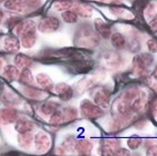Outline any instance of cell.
I'll list each match as a JSON object with an SVG mask.
<instances>
[{"instance_id": "cell-5", "label": "cell", "mask_w": 157, "mask_h": 156, "mask_svg": "<svg viewBox=\"0 0 157 156\" xmlns=\"http://www.w3.org/2000/svg\"><path fill=\"white\" fill-rule=\"evenodd\" d=\"M59 28H60V21H59V19L57 17H54V16H49V17L42 18L37 25V29L42 33H55Z\"/></svg>"}, {"instance_id": "cell-34", "label": "cell", "mask_w": 157, "mask_h": 156, "mask_svg": "<svg viewBox=\"0 0 157 156\" xmlns=\"http://www.w3.org/2000/svg\"><path fill=\"white\" fill-rule=\"evenodd\" d=\"M142 144H143V139L140 137H136V136L128 138V141H127V145H128V147L133 150H137V148H138Z\"/></svg>"}, {"instance_id": "cell-40", "label": "cell", "mask_w": 157, "mask_h": 156, "mask_svg": "<svg viewBox=\"0 0 157 156\" xmlns=\"http://www.w3.org/2000/svg\"><path fill=\"white\" fill-rule=\"evenodd\" d=\"M110 12H112L113 15L117 16V17H121V16L125 15V12L126 10L124 8H121V7H110Z\"/></svg>"}, {"instance_id": "cell-32", "label": "cell", "mask_w": 157, "mask_h": 156, "mask_svg": "<svg viewBox=\"0 0 157 156\" xmlns=\"http://www.w3.org/2000/svg\"><path fill=\"white\" fill-rule=\"evenodd\" d=\"M61 18L67 24H75L78 20V15L74 10H67L61 14Z\"/></svg>"}, {"instance_id": "cell-41", "label": "cell", "mask_w": 157, "mask_h": 156, "mask_svg": "<svg viewBox=\"0 0 157 156\" xmlns=\"http://www.w3.org/2000/svg\"><path fill=\"white\" fill-rule=\"evenodd\" d=\"M149 28H151L153 33H157V14L154 18L149 20Z\"/></svg>"}, {"instance_id": "cell-14", "label": "cell", "mask_w": 157, "mask_h": 156, "mask_svg": "<svg viewBox=\"0 0 157 156\" xmlns=\"http://www.w3.org/2000/svg\"><path fill=\"white\" fill-rule=\"evenodd\" d=\"M74 50L73 49L66 48V49H56V50H48L45 51V54L42 55L44 59H63L66 57H73L74 56Z\"/></svg>"}, {"instance_id": "cell-44", "label": "cell", "mask_w": 157, "mask_h": 156, "mask_svg": "<svg viewBox=\"0 0 157 156\" xmlns=\"http://www.w3.org/2000/svg\"><path fill=\"white\" fill-rule=\"evenodd\" d=\"M151 76L154 78L155 80L157 81V66H155V68L153 69V72H151Z\"/></svg>"}, {"instance_id": "cell-38", "label": "cell", "mask_w": 157, "mask_h": 156, "mask_svg": "<svg viewBox=\"0 0 157 156\" xmlns=\"http://www.w3.org/2000/svg\"><path fill=\"white\" fill-rule=\"evenodd\" d=\"M127 46H128L129 51H132V53H137L140 49V45H139L138 40H136V39H133L132 41H129Z\"/></svg>"}, {"instance_id": "cell-1", "label": "cell", "mask_w": 157, "mask_h": 156, "mask_svg": "<svg viewBox=\"0 0 157 156\" xmlns=\"http://www.w3.org/2000/svg\"><path fill=\"white\" fill-rule=\"evenodd\" d=\"M75 44L84 48H95L99 45V35L89 25H82L76 33Z\"/></svg>"}, {"instance_id": "cell-27", "label": "cell", "mask_w": 157, "mask_h": 156, "mask_svg": "<svg viewBox=\"0 0 157 156\" xmlns=\"http://www.w3.org/2000/svg\"><path fill=\"white\" fill-rule=\"evenodd\" d=\"M1 100H2L3 105L8 106V107H12V106L19 105L20 104V98H19L16 94L11 93V92H7V93L2 94V97H1Z\"/></svg>"}, {"instance_id": "cell-15", "label": "cell", "mask_w": 157, "mask_h": 156, "mask_svg": "<svg viewBox=\"0 0 157 156\" xmlns=\"http://www.w3.org/2000/svg\"><path fill=\"white\" fill-rule=\"evenodd\" d=\"M55 92L58 95V97L63 102H69L73 98L74 89L71 86H69L66 83H59L55 86Z\"/></svg>"}, {"instance_id": "cell-25", "label": "cell", "mask_w": 157, "mask_h": 156, "mask_svg": "<svg viewBox=\"0 0 157 156\" xmlns=\"http://www.w3.org/2000/svg\"><path fill=\"white\" fill-rule=\"evenodd\" d=\"M13 61H15V66H17L18 68H22V69L29 68L33 63V60L31 59L29 56L24 55V54H17L16 55Z\"/></svg>"}, {"instance_id": "cell-43", "label": "cell", "mask_w": 157, "mask_h": 156, "mask_svg": "<svg viewBox=\"0 0 157 156\" xmlns=\"http://www.w3.org/2000/svg\"><path fill=\"white\" fill-rule=\"evenodd\" d=\"M151 115H153V117H154L155 119H157V99L151 103Z\"/></svg>"}, {"instance_id": "cell-39", "label": "cell", "mask_w": 157, "mask_h": 156, "mask_svg": "<svg viewBox=\"0 0 157 156\" xmlns=\"http://www.w3.org/2000/svg\"><path fill=\"white\" fill-rule=\"evenodd\" d=\"M146 156H157V144L153 143L147 147L146 150Z\"/></svg>"}, {"instance_id": "cell-37", "label": "cell", "mask_w": 157, "mask_h": 156, "mask_svg": "<svg viewBox=\"0 0 157 156\" xmlns=\"http://www.w3.org/2000/svg\"><path fill=\"white\" fill-rule=\"evenodd\" d=\"M146 45H147L148 50L151 51V54H156L157 53V39H154V38L148 39L147 42H146Z\"/></svg>"}, {"instance_id": "cell-24", "label": "cell", "mask_w": 157, "mask_h": 156, "mask_svg": "<svg viewBox=\"0 0 157 156\" xmlns=\"http://www.w3.org/2000/svg\"><path fill=\"white\" fill-rule=\"evenodd\" d=\"M36 81L38 83V85H39L40 87L44 88L45 90L55 89V85H54V83H52V78L49 77L47 74H45V72H39V74H37Z\"/></svg>"}, {"instance_id": "cell-23", "label": "cell", "mask_w": 157, "mask_h": 156, "mask_svg": "<svg viewBox=\"0 0 157 156\" xmlns=\"http://www.w3.org/2000/svg\"><path fill=\"white\" fill-rule=\"evenodd\" d=\"M1 118L5 123H16L18 120V111L13 107H6L2 108L1 111Z\"/></svg>"}, {"instance_id": "cell-4", "label": "cell", "mask_w": 157, "mask_h": 156, "mask_svg": "<svg viewBox=\"0 0 157 156\" xmlns=\"http://www.w3.org/2000/svg\"><path fill=\"white\" fill-rule=\"evenodd\" d=\"M80 114L85 118L88 119H96L98 117L103 116L104 111L103 108L98 107L96 104L91 103L88 99H84L80 103Z\"/></svg>"}, {"instance_id": "cell-19", "label": "cell", "mask_w": 157, "mask_h": 156, "mask_svg": "<svg viewBox=\"0 0 157 156\" xmlns=\"http://www.w3.org/2000/svg\"><path fill=\"white\" fill-rule=\"evenodd\" d=\"M15 129L19 134L31 133V131L33 129V123L26 117H19L18 120L15 123Z\"/></svg>"}, {"instance_id": "cell-45", "label": "cell", "mask_w": 157, "mask_h": 156, "mask_svg": "<svg viewBox=\"0 0 157 156\" xmlns=\"http://www.w3.org/2000/svg\"><path fill=\"white\" fill-rule=\"evenodd\" d=\"M3 156H19L17 153H15V152H10V153H7V154H5Z\"/></svg>"}, {"instance_id": "cell-29", "label": "cell", "mask_w": 157, "mask_h": 156, "mask_svg": "<svg viewBox=\"0 0 157 156\" xmlns=\"http://www.w3.org/2000/svg\"><path fill=\"white\" fill-rule=\"evenodd\" d=\"M110 41H112V45L114 46V48L116 49H124L127 46L126 44V39H125L124 35L121 33H113L112 37H110Z\"/></svg>"}, {"instance_id": "cell-33", "label": "cell", "mask_w": 157, "mask_h": 156, "mask_svg": "<svg viewBox=\"0 0 157 156\" xmlns=\"http://www.w3.org/2000/svg\"><path fill=\"white\" fill-rule=\"evenodd\" d=\"M74 3L75 2H71V1H58V2H55L52 5V8L55 10H57V11L65 12L68 9H70V8H73Z\"/></svg>"}, {"instance_id": "cell-26", "label": "cell", "mask_w": 157, "mask_h": 156, "mask_svg": "<svg viewBox=\"0 0 157 156\" xmlns=\"http://www.w3.org/2000/svg\"><path fill=\"white\" fill-rule=\"evenodd\" d=\"M60 108V105L56 102H46L40 106V113L45 116H52L55 111Z\"/></svg>"}, {"instance_id": "cell-31", "label": "cell", "mask_w": 157, "mask_h": 156, "mask_svg": "<svg viewBox=\"0 0 157 156\" xmlns=\"http://www.w3.org/2000/svg\"><path fill=\"white\" fill-rule=\"evenodd\" d=\"M19 83L22 84L24 86H33L35 85V78H33V72H30V69L27 68L21 70Z\"/></svg>"}, {"instance_id": "cell-12", "label": "cell", "mask_w": 157, "mask_h": 156, "mask_svg": "<svg viewBox=\"0 0 157 156\" xmlns=\"http://www.w3.org/2000/svg\"><path fill=\"white\" fill-rule=\"evenodd\" d=\"M5 9L15 12H27L30 10L28 1H21V0H8L2 3Z\"/></svg>"}, {"instance_id": "cell-35", "label": "cell", "mask_w": 157, "mask_h": 156, "mask_svg": "<svg viewBox=\"0 0 157 156\" xmlns=\"http://www.w3.org/2000/svg\"><path fill=\"white\" fill-rule=\"evenodd\" d=\"M20 22L21 21L18 17H10V18H8L5 21V26H6L7 28H9V29H12V28L16 29V27H17Z\"/></svg>"}, {"instance_id": "cell-28", "label": "cell", "mask_w": 157, "mask_h": 156, "mask_svg": "<svg viewBox=\"0 0 157 156\" xmlns=\"http://www.w3.org/2000/svg\"><path fill=\"white\" fill-rule=\"evenodd\" d=\"M36 41H37L36 31H33V33H27V35H25V36H22L20 38L21 46L26 49L33 48V46L36 45Z\"/></svg>"}, {"instance_id": "cell-10", "label": "cell", "mask_w": 157, "mask_h": 156, "mask_svg": "<svg viewBox=\"0 0 157 156\" xmlns=\"http://www.w3.org/2000/svg\"><path fill=\"white\" fill-rule=\"evenodd\" d=\"M50 145H52V141H50V137H49L48 134H46L44 132H39L35 135V146H36V150L39 153L48 152L49 148H50Z\"/></svg>"}, {"instance_id": "cell-36", "label": "cell", "mask_w": 157, "mask_h": 156, "mask_svg": "<svg viewBox=\"0 0 157 156\" xmlns=\"http://www.w3.org/2000/svg\"><path fill=\"white\" fill-rule=\"evenodd\" d=\"M156 7H155L154 3H148L147 7H146V9H145V16L147 17V19H153L156 16V9H155Z\"/></svg>"}, {"instance_id": "cell-42", "label": "cell", "mask_w": 157, "mask_h": 156, "mask_svg": "<svg viewBox=\"0 0 157 156\" xmlns=\"http://www.w3.org/2000/svg\"><path fill=\"white\" fill-rule=\"evenodd\" d=\"M114 156H132L130 155V152L126 148H121V150H118Z\"/></svg>"}, {"instance_id": "cell-13", "label": "cell", "mask_w": 157, "mask_h": 156, "mask_svg": "<svg viewBox=\"0 0 157 156\" xmlns=\"http://www.w3.org/2000/svg\"><path fill=\"white\" fill-rule=\"evenodd\" d=\"M2 45H3V50L6 53H9V54H17L20 49L21 42L19 41V39L16 36H6L2 40Z\"/></svg>"}, {"instance_id": "cell-3", "label": "cell", "mask_w": 157, "mask_h": 156, "mask_svg": "<svg viewBox=\"0 0 157 156\" xmlns=\"http://www.w3.org/2000/svg\"><path fill=\"white\" fill-rule=\"evenodd\" d=\"M154 61V57L151 54L144 53V54H137L133 58V72L137 77L144 76L148 68L151 66Z\"/></svg>"}, {"instance_id": "cell-30", "label": "cell", "mask_w": 157, "mask_h": 156, "mask_svg": "<svg viewBox=\"0 0 157 156\" xmlns=\"http://www.w3.org/2000/svg\"><path fill=\"white\" fill-rule=\"evenodd\" d=\"M33 142H35V136L31 133H27V134H19L18 135V145L24 148L27 150L31 146Z\"/></svg>"}, {"instance_id": "cell-22", "label": "cell", "mask_w": 157, "mask_h": 156, "mask_svg": "<svg viewBox=\"0 0 157 156\" xmlns=\"http://www.w3.org/2000/svg\"><path fill=\"white\" fill-rule=\"evenodd\" d=\"M73 10L78 16H80L82 18H90L93 16V8H91L90 5H87V3L75 2Z\"/></svg>"}, {"instance_id": "cell-8", "label": "cell", "mask_w": 157, "mask_h": 156, "mask_svg": "<svg viewBox=\"0 0 157 156\" xmlns=\"http://www.w3.org/2000/svg\"><path fill=\"white\" fill-rule=\"evenodd\" d=\"M93 61L89 59H86L82 56L78 54H75L73 56V63H71V69L74 72H87L93 67Z\"/></svg>"}, {"instance_id": "cell-11", "label": "cell", "mask_w": 157, "mask_h": 156, "mask_svg": "<svg viewBox=\"0 0 157 156\" xmlns=\"http://www.w3.org/2000/svg\"><path fill=\"white\" fill-rule=\"evenodd\" d=\"M134 120V115H124V116H116L113 120V123L110 124V128L109 131L112 132H118L124 129L125 127L129 126L130 124L133 123Z\"/></svg>"}, {"instance_id": "cell-17", "label": "cell", "mask_w": 157, "mask_h": 156, "mask_svg": "<svg viewBox=\"0 0 157 156\" xmlns=\"http://www.w3.org/2000/svg\"><path fill=\"white\" fill-rule=\"evenodd\" d=\"M94 27L95 30H96V33L99 35V37H103L105 39L112 37V27H110V25L106 24L103 19L100 18L95 19Z\"/></svg>"}, {"instance_id": "cell-16", "label": "cell", "mask_w": 157, "mask_h": 156, "mask_svg": "<svg viewBox=\"0 0 157 156\" xmlns=\"http://www.w3.org/2000/svg\"><path fill=\"white\" fill-rule=\"evenodd\" d=\"M36 29H37L36 22L33 20H31V19H27V20H22L20 24L16 27L15 33L17 36H19L21 38V37L25 36V35H27V33L36 31Z\"/></svg>"}, {"instance_id": "cell-2", "label": "cell", "mask_w": 157, "mask_h": 156, "mask_svg": "<svg viewBox=\"0 0 157 156\" xmlns=\"http://www.w3.org/2000/svg\"><path fill=\"white\" fill-rule=\"evenodd\" d=\"M77 116H78V111L75 107H71V106L60 107L50 116L49 123L54 126H60L75 120Z\"/></svg>"}, {"instance_id": "cell-21", "label": "cell", "mask_w": 157, "mask_h": 156, "mask_svg": "<svg viewBox=\"0 0 157 156\" xmlns=\"http://www.w3.org/2000/svg\"><path fill=\"white\" fill-rule=\"evenodd\" d=\"M75 150L80 156H89L93 150V143L87 139H79L76 142Z\"/></svg>"}, {"instance_id": "cell-6", "label": "cell", "mask_w": 157, "mask_h": 156, "mask_svg": "<svg viewBox=\"0 0 157 156\" xmlns=\"http://www.w3.org/2000/svg\"><path fill=\"white\" fill-rule=\"evenodd\" d=\"M100 61L109 68H118L123 64V57L116 51L107 50L100 55Z\"/></svg>"}, {"instance_id": "cell-18", "label": "cell", "mask_w": 157, "mask_h": 156, "mask_svg": "<svg viewBox=\"0 0 157 156\" xmlns=\"http://www.w3.org/2000/svg\"><path fill=\"white\" fill-rule=\"evenodd\" d=\"M21 92H22V94L26 97L31 99H36V100L44 99L47 96L46 92H42L41 89L33 87V86H24V87L21 88Z\"/></svg>"}, {"instance_id": "cell-7", "label": "cell", "mask_w": 157, "mask_h": 156, "mask_svg": "<svg viewBox=\"0 0 157 156\" xmlns=\"http://www.w3.org/2000/svg\"><path fill=\"white\" fill-rule=\"evenodd\" d=\"M121 142L116 138H106L100 145V155L101 156H114L118 150H121Z\"/></svg>"}, {"instance_id": "cell-20", "label": "cell", "mask_w": 157, "mask_h": 156, "mask_svg": "<svg viewBox=\"0 0 157 156\" xmlns=\"http://www.w3.org/2000/svg\"><path fill=\"white\" fill-rule=\"evenodd\" d=\"M21 72L15 65H7L2 70V77L8 81H16L20 79Z\"/></svg>"}, {"instance_id": "cell-9", "label": "cell", "mask_w": 157, "mask_h": 156, "mask_svg": "<svg viewBox=\"0 0 157 156\" xmlns=\"http://www.w3.org/2000/svg\"><path fill=\"white\" fill-rule=\"evenodd\" d=\"M94 98V103L96 104L98 107L103 108H108L109 104H110V93L108 89L106 88H98L96 89V92L93 95Z\"/></svg>"}]
</instances>
